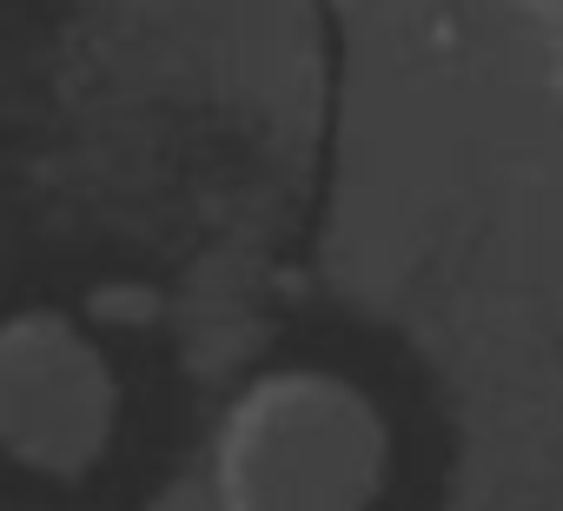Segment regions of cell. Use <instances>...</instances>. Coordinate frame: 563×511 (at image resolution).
I'll use <instances>...</instances> for the list:
<instances>
[{
  "mask_svg": "<svg viewBox=\"0 0 563 511\" xmlns=\"http://www.w3.org/2000/svg\"><path fill=\"white\" fill-rule=\"evenodd\" d=\"M372 485V418L358 399L286 379L239 412L225 452L232 511H358Z\"/></svg>",
  "mask_w": 563,
  "mask_h": 511,
  "instance_id": "6da1fadb",
  "label": "cell"
}]
</instances>
